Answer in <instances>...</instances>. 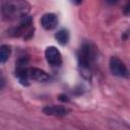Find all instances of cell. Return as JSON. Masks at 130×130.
<instances>
[{"mask_svg": "<svg viewBox=\"0 0 130 130\" xmlns=\"http://www.w3.org/2000/svg\"><path fill=\"white\" fill-rule=\"evenodd\" d=\"M96 52L95 48L90 45L89 43H84L79 48L77 53V60H78V67L80 71V75L89 80L92 74V65L95 60Z\"/></svg>", "mask_w": 130, "mask_h": 130, "instance_id": "1", "label": "cell"}, {"mask_svg": "<svg viewBox=\"0 0 130 130\" xmlns=\"http://www.w3.org/2000/svg\"><path fill=\"white\" fill-rule=\"evenodd\" d=\"M29 4L25 1H4L1 4V15L3 20L23 18L28 15Z\"/></svg>", "mask_w": 130, "mask_h": 130, "instance_id": "2", "label": "cell"}, {"mask_svg": "<svg viewBox=\"0 0 130 130\" xmlns=\"http://www.w3.org/2000/svg\"><path fill=\"white\" fill-rule=\"evenodd\" d=\"M8 35L12 37H21L25 40L30 39L34 36V27H32V18L29 15L21 18L15 26L11 27L8 30Z\"/></svg>", "mask_w": 130, "mask_h": 130, "instance_id": "3", "label": "cell"}, {"mask_svg": "<svg viewBox=\"0 0 130 130\" xmlns=\"http://www.w3.org/2000/svg\"><path fill=\"white\" fill-rule=\"evenodd\" d=\"M28 56L22 55L19 56L15 63V76L18 79L19 83L23 86H27L29 84V78H28Z\"/></svg>", "mask_w": 130, "mask_h": 130, "instance_id": "4", "label": "cell"}, {"mask_svg": "<svg viewBox=\"0 0 130 130\" xmlns=\"http://www.w3.org/2000/svg\"><path fill=\"white\" fill-rule=\"evenodd\" d=\"M109 68L113 75L121 78H127L130 76V72L125 63L118 57L112 56L109 61Z\"/></svg>", "mask_w": 130, "mask_h": 130, "instance_id": "5", "label": "cell"}, {"mask_svg": "<svg viewBox=\"0 0 130 130\" xmlns=\"http://www.w3.org/2000/svg\"><path fill=\"white\" fill-rule=\"evenodd\" d=\"M45 58L49 65L52 67H59L62 65L63 59H62V54L58 50L57 47L55 46H49L45 50Z\"/></svg>", "mask_w": 130, "mask_h": 130, "instance_id": "6", "label": "cell"}, {"mask_svg": "<svg viewBox=\"0 0 130 130\" xmlns=\"http://www.w3.org/2000/svg\"><path fill=\"white\" fill-rule=\"evenodd\" d=\"M71 110L63 105H49L43 108V113L48 116H54V117H65L67 116Z\"/></svg>", "mask_w": 130, "mask_h": 130, "instance_id": "7", "label": "cell"}, {"mask_svg": "<svg viewBox=\"0 0 130 130\" xmlns=\"http://www.w3.org/2000/svg\"><path fill=\"white\" fill-rule=\"evenodd\" d=\"M28 78L29 81L36 82H47L50 79V76L44 70L37 67H28Z\"/></svg>", "mask_w": 130, "mask_h": 130, "instance_id": "8", "label": "cell"}, {"mask_svg": "<svg viewBox=\"0 0 130 130\" xmlns=\"http://www.w3.org/2000/svg\"><path fill=\"white\" fill-rule=\"evenodd\" d=\"M41 24L45 29L51 30V29H53V28H55L57 26V24H58V16L55 13H52V12L45 13L41 17Z\"/></svg>", "mask_w": 130, "mask_h": 130, "instance_id": "9", "label": "cell"}, {"mask_svg": "<svg viewBox=\"0 0 130 130\" xmlns=\"http://www.w3.org/2000/svg\"><path fill=\"white\" fill-rule=\"evenodd\" d=\"M55 39L57 40V42L64 46L66 45L68 42H69V39H70V35H69V31L66 29V28H61L59 29L56 34H55Z\"/></svg>", "mask_w": 130, "mask_h": 130, "instance_id": "10", "label": "cell"}, {"mask_svg": "<svg viewBox=\"0 0 130 130\" xmlns=\"http://www.w3.org/2000/svg\"><path fill=\"white\" fill-rule=\"evenodd\" d=\"M11 55V47L9 45L3 44L0 47V63L4 64Z\"/></svg>", "mask_w": 130, "mask_h": 130, "instance_id": "11", "label": "cell"}, {"mask_svg": "<svg viewBox=\"0 0 130 130\" xmlns=\"http://www.w3.org/2000/svg\"><path fill=\"white\" fill-rule=\"evenodd\" d=\"M123 12L125 15H130V1L127 2L123 8Z\"/></svg>", "mask_w": 130, "mask_h": 130, "instance_id": "12", "label": "cell"}, {"mask_svg": "<svg viewBox=\"0 0 130 130\" xmlns=\"http://www.w3.org/2000/svg\"><path fill=\"white\" fill-rule=\"evenodd\" d=\"M0 82H1L0 89H3V87H4V85H5V79H4V76H3L2 73H1V80H0Z\"/></svg>", "mask_w": 130, "mask_h": 130, "instance_id": "13", "label": "cell"}]
</instances>
